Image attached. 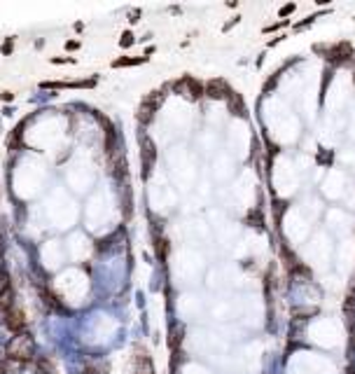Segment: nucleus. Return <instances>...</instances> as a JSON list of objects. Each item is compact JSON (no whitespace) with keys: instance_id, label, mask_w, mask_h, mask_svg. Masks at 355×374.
<instances>
[{"instance_id":"2","label":"nucleus","mask_w":355,"mask_h":374,"mask_svg":"<svg viewBox=\"0 0 355 374\" xmlns=\"http://www.w3.org/2000/svg\"><path fill=\"white\" fill-rule=\"evenodd\" d=\"M7 325H10L12 330H19V327L24 325V316L16 313V311H10V313H7Z\"/></svg>"},{"instance_id":"3","label":"nucleus","mask_w":355,"mask_h":374,"mask_svg":"<svg viewBox=\"0 0 355 374\" xmlns=\"http://www.w3.org/2000/svg\"><path fill=\"white\" fill-rule=\"evenodd\" d=\"M85 374H94V372H85Z\"/></svg>"},{"instance_id":"1","label":"nucleus","mask_w":355,"mask_h":374,"mask_svg":"<svg viewBox=\"0 0 355 374\" xmlns=\"http://www.w3.org/2000/svg\"><path fill=\"white\" fill-rule=\"evenodd\" d=\"M33 339L28 337V334H16V337L10 339V344H7V356L14 360H28L33 356Z\"/></svg>"}]
</instances>
